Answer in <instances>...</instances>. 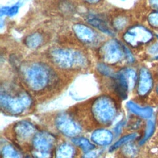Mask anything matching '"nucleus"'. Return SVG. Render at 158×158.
I'll return each mask as SVG.
<instances>
[{"label": "nucleus", "mask_w": 158, "mask_h": 158, "mask_svg": "<svg viewBox=\"0 0 158 158\" xmlns=\"http://www.w3.org/2000/svg\"><path fill=\"white\" fill-rule=\"evenodd\" d=\"M157 38H158V36H157ZM157 58H158V56H157Z\"/></svg>", "instance_id": "33"}, {"label": "nucleus", "mask_w": 158, "mask_h": 158, "mask_svg": "<svg viewBox=\"0 0 158 158\" xmlns=\"http://www.w3.org/2000/svg\"><path fill=\"white\" fill-rule=\"evenodd\" d=\"M149 23L154 27H158V12L151 14L148 17Z\"/></svg>", "instance_id": "26"}, {"label": "nucleus", "mask_w": 158, "mask_h": 158, "mask_svg": "<svg viewBox=\"0 0 158 158\" xmlns=\"http://www.w3.org/2000/svg\"><path fill=\"white\" fill-rule=\"evenodd\" d=\"M75 154L73 147L68 143L59 146L56 152V158H73Z\"/></svg>", "instance_id": "15"}, {"label": "nucleus", "mask_w": 158, "mask_h": 158, "mask_svg": "<svg viewBox=\"0 0 158 158\" xmlns=\"http://www.w3.org/2000/svg\"><path fill=\"white\" fill-rule=\"evenodd\" d=\"M91 109L95 119L102 124L110 123L117 113V108L114 101L107 96H101L96 99L93 102Z\"/></svg>", "instance_id": "3"}, {"label": "nucleus", "mask_w": 158, "mask_h": 158, "mask_svg": "<svg viewBox=\"0 0 158 158\" xmlns=\"http://www.w3.org/2000/svg\"><path fill=\"white\" fill-rule=\"evenodd\" d=\"M149 52L151 54H157L158 52V44H154L149 48Z\"/></svg>", "instance_id": "29"}, {"label": "nucleus", "mask_w": 158, "mask_h": 158, "mask_svg": "<svg viewBox=\"0 0 158 158\" xmlns=\"http://www.w3.org/2000/svg\"><path fill=\"white\" fill-rule=\"evenodd\" d=\"M43 41L42 36L38 33H35L28 36L25 39L26 45L31 49H35L38 48Z\"/></svg>", "instance_id": "18"}, {"label": "nucleus", "mask_w": 158, "mask_h": 158, "mask_svg": "<svg viewBox=\"0 0 158 158\" xmlns=\"http://www.w3.org/2000/svg\"><path fill=\"white\" fill-rule=\"evenodd\" d=\"M88 22H89V23L96 27L102 32H104L109 35L112 34V30L107 27V24L103 20L99 19L98 17L93 15L89 16L88 19Z\"/></svg>", "instance_id": "16"}, {"label": "nucleus", "mask_w": 158, "mask_h": 158, "mask_svg": "<svg viewBox=\"0 0 158 158\" xmlns=\"http://www.w3.org/2000/svg\"><path fill=\"white\" fill-rule=\"evenodd\" d=\"M53 61L59 67L64 69H77L84 67L87 60L82 53L67 49H55L51 52Z\"/></svg>", "instance_id": "2"}, {"label": "nucleus", "mask_w": 158, "mask_h": 158, "mask_svg": "<svg viewBox=\"0 0 158 158\" xmlns=\"http://www.w3.org/2000/svg\"><path fill=\"white\" fill-rule=\"evenodd\" d=\"M2 158H22L20 152L11 144L5 145L1 150Z\"/></svg>", "instance_id": "17"}, {"label": "nucleus", "mask_w": 158, "mask_h": 158, "mask_svg": "<svg viewBox=\"0 0 158 158\" xmlns=\"http://www.w3.org/2000/svg\"><path fill=\"white\" fill-rule=\"evenodd\" d=\"M115 78L116 89L120 97L125 99L128 92L135 85L136 73L132 69H125L118 72Z\"/></svg>", "instance_id": "6"}, {"label": "nucleus", "mask_w": 158, "mask_h": 158, "mask_svg": "<svg viewBox=\"0 0 158 158\" xmlns=\"http://www.w3.org/2000/svg\"><path fill=\"white\" fill-rule=\"evenodd\" d=\"M55 122L58 130L67 136L75 137L81 132V128L79 124L67 114L58 115Z\"/></svg>", "instance_id": "8"}, {"label": "nucleus", "mask_w": 158, "mask_h": 158, "mask_svg": "<svg viewBox=\"0 0 158 158\" xmlns=\"http://www.w3.org/2000/svg\"><path fill=\"white\" fill-rule=\"evenodd\" d=\"M154 128H155L154 123L152 120H149L147 123V127H146V131H145L144 137L140 141V144H143L146 141H147L151 137V136L154 133Z\"/></svg>", "instance_id": "21"}, {"label": "nucleus", "mask_w": 158, "mask_h": 158, "mask_svg": "<svg viewBox=\"0 0 158 158\" xmlns=\"http://www.w3.org/2000/svg\"><path fill=\"white\" fill-rule=\"evenodd\" d=\"M123 48L115 40H111L104 44L101 50L104 61L108 64L118 62L123 56Z\"/></svg>", "instance_id": "9"}, {"label": "nucleus", "mask_w": 158, "mask_h": 158, "mask_svg": "<svg viewBox=\"0 0 158 158\" xmlns=\"http://www.w3.org/2000/svg\"><path fill=\"white\" fill-rule=\"evenodd\" d=\"M149 2L153 8L158 10V0H149Z\"/></svg>", "instance_id": "30"}, {"label": "nucleus", "mask_w": 158, "mask_h": 158, "mask_svg": "<svg viewBox=\"0 0 158 158\" xmlns=\"http://www.w3.org/2000/svg\"><path fill=\"white\" fill-rule=\"evenodd\" d=\"M73 143L81 148L85 152H88L93 150L94 148V145L88 139L85 138H77L72 139Z\"/></svg>", "instance_id": "19"}, {"label": "nucleus", "mask_w": 158, "mask_h": 158, "mask_svg": "<svg viewBox=\"0 0 158 158\" xmlns=\"http://www.w3.org/2000/svg\"><path fill=\"white\" fill-rule=\"evenodd\" d=\"M98 152H96V151H88V152H86L83 158H97L98 157Z\"/></svg>", "instance_id": "27"}, {"label": "nucleus", "mask_w": 158, "mask_h": 158, "mask_svg": "<svg viewBox=\"0 0 158 158\" xmlns=\"http://www.w3.org/2000/svg\"><path fill=\"white\" fill-rule=\"evenodd\" d=\"M112 133L106 129L96 130L91 135V139L93 142L100 146L108 145L112 142Z\"/></svg>", "instance_id": "12"}, {"label": "nucleus", "mask_w": 158, "mask_h": 158, "mask_svg": "<svg viewBox=\"0 0 158 158\" xmlns=\"http://www.w3.org/2000/svg\"><path fill=\"white\" fill-rule=\"evenodd\" d=\"M35 131L34 125L30 122L23 120L18 122L14 127V132L19 138L26 139L33 135Z\"/></svg>", "instance_id": "11"}, {"label": "nucleus", "mask_w": 158, "mask_h": 158, "mask_svg": "<svg viewBox=\"0 0 158 158\" xmlns=\"http://www.w3.org/2000/svg\"><path fill=\"white\" fill-rule=\"evenodd\" d=\"M123 153L125 155H127L128 157H133L137 153L136 148H135L133 145H131V144H128L126 146L123 148Z\"/></svg>", "instance_id": "24"}, {"label": "nucleus", "mask_w": 158, "mask_h": 158, "mask_svg": "<svg viewBox=\"0 0 158 158\" xmlns=\"http://www.w3.org/2000/svg\"><path fill=\"white\" fill-rule=\"evenodd\" d=\"M31 98L25 93L12 96L1 93L0 103L1 108L5 112L14 115L20 114L31 105Z\"/></svg>", "instance_id": "4"}, {"label": "nucleus", "mask_w": 158, "mask_h": 158, "mask_svg": "<svg viewBox=\"0 0 158 158\" xmlns=\"http://www.w3.org/2000/svg\"><path fill=\"white\" fill-rule=\"evenodd\" d=\"M19 7V6L17 4L10 7H2L1 9V16L3 15H8V16H13L17 13Z\"/></svg>", "instance_id": "22"}, {"label": "nucleus", "mask_w": 158, "mask_h": 158, "mask_svg": "<svg viewBox=\"0 0 158 158\" xmlns=\"http://www.w3.org/2000/svg\"><path fill=\"white\" fill-rule=\"evenodd\" d=\"M126 23L127 22L125 19H124L123 17H118L114 21V26L115 28L117 30H120L125 27Z\"/></svg>", "instance_id": "25"}, {"label": "nucleus", "mask_w": 158, "mask_h": 158, "mask_svg": "<svg viewBox=\"0 0 158 158\" xmlns=\"http://www.w3.org/2000/svg\"><path fill=\"white\" fill-rule=\"evenodd\" d=\"M128 109L133 114L144 118H148L151 117L152 114V109L149 107H142L133 101H129L127 104Z\"/></svg>", "instance_id": "14"}, {"label": "nucleus", "mask_w": 158, "mask_h": 158, "mask_svg": "<svg viewBox=\"0 0 158 158\" xmlns=\"http://www.w3.org/2000/svg\"><path fill=\"white\" fill-rule=\"evenodd\" d=\"M73 28L76 36L81 41L85 43H90L93 41L94 31L88 27L83 24H75Z\"/></svg>", "instance_id": "13"}, {"label": "nucleus", "mask_w": 158, "mask_h": 158, "mask_svg": "<svg viewBox=\"0 0 158 158\" xmlns=\"http://www.w3.org/2000/svg\"><path fill=\"white\" fill-rule=\"evenodd\" d=\"M85 1L89 3H91V4H95V3L98 2L99 0H85Z\"/></svg>", "instance_id": "31"}, {"label": "nucleus", "mask_w": 158, "mask_h": 158, "mask_svg": "<svg viewBox=\"0 0 158 158\" xmlns=\"http://www.w3.org/2000/svg\"><path fill=\"white\" fill-rule=\"evenodd\" d=\"M23 74L28 87L36 91L44 89L51 80V73L48 68L39 63L28 66L25 68Z\"/></svg>", "instance_id": "1"}, {"label": "nucleus", "mask_w": 158, "mask_h": 158, "mask_svg": "<svg viewBox=\"0 0 158 158\" xmlns=\"http://www.w3.org/2000/svg\"><path fill=\"white\" fill-rule=\"evenodd\" d=\"M33 155L35 158H51L55 143V137L51 133L41 131L33 139Z\"/></svg>", "instance_id": "5"}, {"label": "nucleus", "mask_w": 158, "mask_h": 158, "mask_svg": "<svg viewBox=\"0 0 158 158\" xmlns=\"http://www.w3.org/2000/svg\"><path fill=\"white\" fill-rule=\"evenodd\" d=\"M137 137V134L136 133H132V134H130L126 136H124L123 137L121 138L119 140H118L117 142L115 143V144H114L110 148V151H114L116 149H117L118 148L130 143V141H133V139H135Z\"/></svg>", "instance_id": "20"}, {"label": "nucleus", "mask_w": 158, "mask_h": 158, "mask_svg": "<svg viewBox=\"0 0 158 158\" xmlns=\"http://www.w3.org/2000/svg\"><path fill=\"white\" fill-rule=\"evenodd\" d=\"M98 69L99 72L104 75L111 76V75H114L112 69L105 64H98Z\"/></svg>", "instance_id": "23"}, {"label": "nucleus", "mask_w": 158, "mask_h": 158, "mask_svg": "<svg viewBox=\"0 0 158 158\" xmlns=\"http://www.w3.org/2000/svg\"><path fill=\"white\" fill-rule=\"evenodd\" d=\"M152 79L149 70L146 68H142L139 72L138 93L141 96L148 93L152 87Z\"/></svg>", "instance_id": "10"}, {"label": "nucleus", "mask_w": 158, "mask_h": 158, "mask_svg": "<svg viewBox=\"0 0 158 158\" xmlns=\"http://www.w3.org/2000/svg\"><path fill=\"white\" fill-rule=\"evenodd\" d=\"M123 51H124V52L128 59V60L130 61V62H132L133 60V56L131 54V53L130 52V51L125 47H123Z\"/></svg>", "instance_id": "28"}, {"label": "nucleus", "mask_w": 158, "mask_h": 158, "mask_svg": "<svg viewBox=\"0 0 158 158\" xmlns=\"http://www.w3.org/2000/svg\"><path fill=\"white\" fill-rule=\"evenodd\" d=\"M157 93H158V86H157Z\"/></svg>", "instance_id": "32"}, {"label": "nucleus", "mask_w": 158, "mask_h": 158, "mask_svg": "<svg viewBox=\"0 0 158 158\" xmlns=\"http://www.w3.org/2000/svg\"><path fill=\"white\" fill-rule=\"evenodd\" d=\"M152 38V33L146 28L141 25H136L130 28L123 35L125 41L132 46H137L146 43L151 41Z\"/></svg>", "instance_id": "7"}]
</instances>
